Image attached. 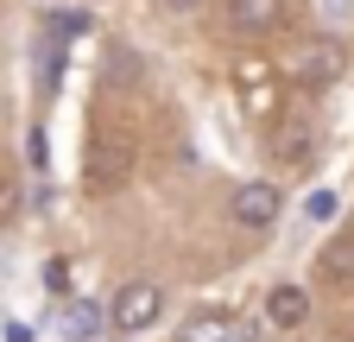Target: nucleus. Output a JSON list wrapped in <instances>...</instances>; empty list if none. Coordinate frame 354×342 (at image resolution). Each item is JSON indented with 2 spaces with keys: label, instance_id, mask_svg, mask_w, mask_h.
Returning <instances> with one entry per match:
<instances>
[{
  "label": "nucleus",
  "instance_id": "obj_13",
  "mask_svg": "<svg viewBox=\"0 0 354 342\" xmlns=\"http://www.w3.org/2000/svg\"><path fill=\"white\" fill-rule=\"evenodd\" d=\"M44 291H51V298H70V260H44Z\"/></svg>",
  "mask_w": 354,
  "mask_h": 342
},
{
  "label": "nucleus",
  "instance_id": "obj_7",
  "mask_svg": "<svg viewBox=\"0 0 354 342\" xmlns=\"http://www.w3.org/2000/svg\"><path fill=\"white\" fill-rule=\"evenodd\" d=\"M317 279H323V285H354V235H329V241H323Z\"/></svg>",
  "mask_w": 354,
  "mask_h": 342
},
{
  "label": "nucleus",
  "instance_id": "obj_5",
  "mask_svg": "<svg viewBox=\"0 0 354 342\" xmlns=\"http://www.w3.org/2000/svg\"><path fill=\"white\" fill-rule=\"evenodd\" d=\"M342 70H348L342 45H335V38H317V45L304 51V64H297V82H304V89H329V82H342Z\"/></svg>",
  "mask_w": 354,
  "mask_h": 342
},
{
  "label": "nucleus",
  "instance_id": "obj_10",
  "mask_svg": "<svg viewBox=\"0 0 354 342\" xmlns=\"http://www.w3.org/2000/svg\"><path fill=\"white\" fill-rule=\"evenodd\" d=\"M272 152H279V165H304L310 152H317V140H310V127H279Z\"/></svg>",
  "mask_w": 354,
  "mask_h": 342
},
{
  "label": "nucleus",
  "instance_id": "obj_12",
  "mask_svg": "<svg viewBox=\"0 0 354 342\" xmlns=\"http://www.w3.org/2000/svg\"><path fill=\"white\" fill-rule=\"evenodd\" d=\"M19 203H26L19 178H13V171H0V222H13V216H19Z\"/></svg>",
  "mask_w": 354,
  "mask_h": 342
},
{
  "label": "nucleus",
  "instance_id": "obj_4",
  "mask_svg": "<svg viewBox=\"0 0 354 342\" xmlns=\"http://www.w3.org/2000/svg\"><path fill=\"white\" fill-rule=\"evenodd\" d=\"M234 82H241V108H247V114L279 120V82H272V70H266L259 57H253V64H241V70H234Z\"/></svg>",
  "mask_w": 354,
  "mask_h": 342
},
{
  "label": "nucleus",
  "instance_id": "obj_9",
  "mask_svg": "<svg viewBox=\"0 0 354 342\" xmlns=\"http://www.w3.org/2000/svg\"><path fill=\"white\" fill-rule=\"evenodd\" d=\"M266 317H272L279 330H297V323L310 317V298H304V285H272V291H266Z\"/></svg>",
  "mask_w": 354,
  "mask_h": 342
},
{
  "label": "nucleus",
  "instance_id": "obj_3",
  "mask_svg": "<svg viewBox=\"0 0 354 342\" xmlns=\"http://www.w3.org/2000/svg\"><path fill=\"white\" fill-rule=\"evenodd\" d=\"M279 209H285V197H279V184H241L234 197H228V216L241 222V228H272L279 222Z\"/></svg>",
  "mask_w": 354,
  "mask_h": 342
},
{
  "label": "nucleus",
  "instance_id": "obj_17",
  "mask_svg": "<svg viewBox=\"0 0 354 342\" xmlns=\"http://www.w3.org/2000/svg\"><path fill=\"white\" fill-rule=\"evenodd\" d=\"M165 7H171V13H190V7H203V0H165Z\"/></svg>",
  "mask_w": 354,
  "mask_h": 342
},
{
  "label": "nucleus",
  "instance_id": "obj_1",
  "mask_svg": "<svg viewBox=\"0 0 354 342\" xmlns=\"http://www.w3.org/2000/svg\"><path fill=\"white\" fill-rule=\"evenodd\" d=\"M133 165H140L133 134H127V127H102V134L88 140V152H82V184L95 197H114V190L133 184Z\"/></svg>",
  "mask_w": 354,
  "mask_h": 342
},
{
  "label": "nucleus",
  "instance_id": "obj_14",
  "mask_svg": "<svg viewBox=\"0 0 354 342\" xmlns=\"http://www.w3.org/2000/svg\"><path fill=\"white\" fill-rule=\"evenodd\" d=\"M335 216V190H317V197H310V222H329Z\"/></svg>",
  "mask_w": 354,
  "mask_h": 342
},
{
  "label": "nucleus",
  "instance_id": "obj_16",
  "mask_svg": "<svg viewBox=\"0 0 354 342\" xmlns=\"http://www.w3.org/2000/svg\"><path fill=\"white\" fill-rule=\"evenodd\" d=\"M7 342H32V330L26 323H7Z\"/></svg>",
  "mask_w": 354,
  "mask_h": 342
},
{
  "label": "nucleus",
  "instance_id": "obj_11",
  "mask_svg": "<svg viewBox=\"0 0 354 342\" xmlns=\"http://www.w3.org/2000/svg\"><path fill=\"white\" fill-rule=\"evenodd\" d=\"M64 336H70V342H95V336H102V311H95V305H70V311H64Z\"/></svg>",
  "mask_w": 354,
  "mask_h": 342
},
{
  "label": "nucleus",
  "instance_id": "obj_15",
  "mask_svg": "<svg viewBox=\"0 0 354 342\" xmlns=\"http://www.w3.org/2000/svg\"><path fill=\"white\" fill-rule=\"evenodd\" d=\"M26 152H32V165H44V127H32V134H26Z\"/></svg>",
  "mask_w": 354,
  "mask_h": 342
},
{
  "label": "nucleus",
  "instance_id": "obj_2",
  "mask_svg": "<svg viewBox=\"0 0 354 342\" xmlns=\"http://www.w3.org/2000/svg\"><path fill=\"white\" fill-rule=\"evenodd\" d=\"M158 311H165V291L152 285V279H133V285H120V298H114V330H152L158 323Z\"/></svg>",
  "mask_w": 354,
  "mask_h": 342
},
{
  "label": "nucleus",
  "instance_id": "obj_6",
  "mask_svg": "<svg viewBox=\"0 0 354 342\" xmlns=\"http://www.w3.org/2000/svg\"><path fill=\"white\" fill-rule=\"evenodd\" d=\"M228 26L247 38H266L285 26V0H228Z\"/></svg>",
  "mask_w": 354,
  "mask_h": 342
},
{
  "label": "nucleus",
  "instance_id": "obj_8",
  "mask_svg": "<svg viewBox=\"0 0 354 342\" xmlns=\"http://www.w3.org/2000/svg\"><path fill=\"white\" fill-rule=\"evenodd\" d=\"M234 336H241V330H234L228 311H190L184 330H177V342H234Z\"/></svg>",
  "mask_w": 354,
  "mask_h": 342
}]
</instances>
